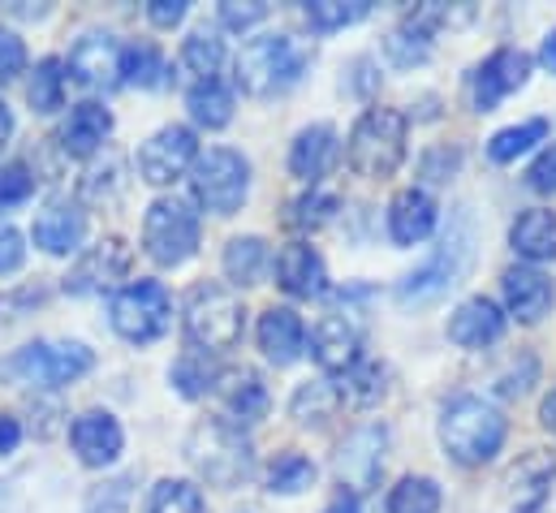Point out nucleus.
<instances>
[{"mask_svg":"<svg viewBox=\"0 0 556 513\" xmlns=\"http://www.w3.org/2000/svg\"><path fill=\"white\" fill-rule=\"evenodd\" d=\"M220 397H225V410L229 418L242 427V423H260L268 414V388L255 372H220Z\"/></svg>","mask_w":556,"mask_h":513,"instance_id":"nucleus-27","label":"nucleus"},{"mask_svg":"<svg viewBox=\"0 0 556 513\" xmlns=\"http://www.w3.org/2000/svg\"><path fill=\"white\" fill-rule=\"evenodd\" d=\"M384 52H389V61L393 65H402V70H410V65H422L427 57H431V35H422L418 26H397L389 39H384Z\"/></svg>","mask_w":556,"mask_h":513,"instance_id":"nucleus-42","label":"nucleus"},{"mask_svg":"<svg viewBox=\"0 0 556 513\" xmlns=\"http://www.w3.org/2000/svg\"><path fill=\"white\" fill-rule=\"evenodd\" d=\"M505 436H509L505 414L492 401L475 397V392H462V397H453L440 410V445H444V453L457 466H483V462H492L501 453Z\"/></svg>","mask_w":556,"mask_h":513,"instance_id":"nucleus-1","label":"nucleus"},{"mask_svg":"<svg viewBox=\"0 0 556 513\" xmlns=\"http://www.w3.org/2000/svg\"><path fill=\"white\" fill-rule=\"evenodd\" d=\"M548 138V122L544 117H531V122H522V126H509L501 129V134H492V142H488V155L496 160V164H509V160H518V155H527L535 142H544Z\"/></svg>","mask_w":556,"mask_h":513,"instance_id":"nucleus-34","label":"nucleus"},{"mask_svg":"<svg viewBox=\"0 0 556 513\" xmlns=\"http://www.w3.org/2000/svg\"><path fill=\"white\" fill-rule=\"evenodd\" d=\"M83 238H87V212L74 199H52L35 216V247L48 255H70L83 247Z\"/></svg>","mask_w":556,"mask_h":513,"instance_id":"nucleus-18","label":"nucleus"},{"mask_svg":"<svg viewBox=\"0 0 556 513\" xmlns=\"http://www.w3.org/2000/svg\"><path fill=\"white\" fill-rule=\"evenodd\" d=\"M130 475H122V479H109V484H100V488H91L87 492V513H126L130 510Z\"/></svg>","mask_w":556,"mask_h":513,"instance_id":"nucleus-45","label":"nucleus"},{"mask_svg":"<svg viewBox=\"0 0 556 513\" xmlns=\"http://www.w3.org/2000/svg\"><path fill=\"white\" fill-rule=\"evenodd\" d=\"M553 302H556V289L540 267H509L505 272V306L522 324H540L553 311Z\"/></svg>","mask_w":556,"mask_h":513,"instance_id":"nucleus-24","label":"nucleus"},{"mask_svg":"<svg viewBox=\"0 0 556 513\" xmlns=\"http://www.w3.org/2000/svg\"><path fill=\"white\" fill-rule=\"evenodd\" d=\"M264 267H268V242L264 238L251 234V238H233L225 247V276L233 285H260Z\"/></svg>","mask_w":556,"mask_h":513,"instance_id":"nucleus-30","label":"nucleus"},{"mask_svg":"<svg viewBox=\"0 0 556 513\" xmlns=\"http://www.w3.org/2000/svg\"><path fill=\"white\" fill-rule=\"evenodd\" d=\"M194 203L212 216H233L251 195V160L233 147H212L190 168Z\"/></svg>","mask_w":556,"mask_h":513,"instance_id":"nucleus-7","label":"nucleus"},{"mask_svg":"<svg viewBox=\"0 0 556 513\" xmlns=\"http://www.w3.org/2000/svg\"><path fill=\"white\" fill-rule=\"evenodd\" d=\"M337 199L332 195H324V190H311V195H302V199H293L289 203V225H298V229H319V225H328L332 216H337Z\"/></svg>","mask_w":556,"mask_h":513,"instance_id":"nucleus-43","label":"nucleus"},{"mask_svg":"<svg viewBox=\"0 0 556 513\" xmlns=\"http://www.w3.org/2000/svg\"><path fill=\"white\" fill-rule=\"evenodd\" d=\"M337 401H341L337 385H328V380H306V385L293 392V401H289V414H293L302 427H311V423L319 427V423H328V418H332Z\"/></svg>","mask_w":556,"mask_h":513,"instance_id":"nucleus-33","label":"nucleus"},{"mask_svg":"<svg viewBox=\"0 0 556 513\" xmlns=\"http://www.w3.org/2000/svg\"><path fill=\"white\" fill-rule=\"evenodd\" d=\"M70 440H74V453L83 458V466H109V462L122 458L126 431L109 410H87V414L74 418Z\"/></svg>","mask_w":556,"mask_h":513,"instance_id":"nucleus-17","label":"nucleus"},{"mask_svg":"<svg viewBox=\"0 0 556 513\" xmlns=\"http://www.w3.org/2000/svg\"><path fill=\"white\" fill-rule=\"evenodd\" d=\"M337 129L332 126H306L298 138H293V147H289V173L293 177H302V182H319L332 164H337Z\"/></svg>","mask_w":556,"mask_h":513,"instance_id":"nucleus-25","label":"nucleus"},{"mask_svg":"<svg viewBox=\"0 0 556 513\" xmlns=\"http://www.w3.org/2000/svg\"><path fill=\"white\" fill-rule=\"evenodd\" d=\"M527 182H531V190H540V195H556V147L540 151V160L531 164Z\"/></svg>","mask_w":556,"mask_h":513,"instance_id":"nucleus-49","label":"nucleus"},{"mask_svg":"<svg viewBox=\"0 0 556 513\" xmlns=\"http://www.w3.org/2000/svg\"><path fill=\"white\" fill-rule=\"evenodd\" d=\"M22 263H26V242H22V234H17L9 221H0V276L17 272Z\"/></svg>","mask_w":556,"mask_h":513,"instance_id":"nucleus-48","label":"nucleus"},{"mask_svg":"<svg viewBox=\"0 0 556 513\" xmlns=\"http://www.w3.org/2000/svg\"><path fill=\"white\" fill-rule=\"evenodd\" d=\"M147 513H203V492L190 479H160L151 488Z\"/></svg>","mask_w":556,"mask_h":513,"instance_id":"nucleus-38","label":"nucleus"},{"mask_svg":"<svg viewBox=\"0 0 556 513\" xmlns=\"http://www.w3.org/2000/svg\"><path fill=\"white\" fill-rule=\"evenodd\" d=\"M540 423H544V427H548V431L556 436V388L548 392V397H544V405H540Z\"/></svg>","mask_w":556,"mask_h":513,"instance_id":"nucleus-53","label":"nucleus"},{"mask_svg":"<svg viewBox=\"0 0 556 513\" xmlns=\"http://www.w3.org/2000/svg\"><path fill=\"white\" fill-rule=\"evenodd\" d=\"M315 484V466L311 458L302 453H280L277 462L268 466V492H280V497H298Z\"/></svg>","mask_w":556,"mask_h":513,"instance_id":"nucleus-37","label":"nucleus"},{"mask_svg":"<svg viewBox=\"0 0 556 513\" xmlns=\"http://www.w3.org/2000/svg\"><path fill=\"white\" fill-rule=\"evenodd\" d=\"M35 195V173L26 164H0V208H17Z\"/></svg>","mask_w":556,"mask_h":513,"instance_id":"nucleus-44","label":"nucleus"},{"mask_svg":"<svg viewBox=\"0 0 556 513\" xmlns=\"http://www.w3.org/2000/svg\"><path fill=\"white\" fill-rule=\"evenodd\" d=\"M470 255H475V221H470L466 208H457L448 229H444V238H440V247H435V255L397 285V302H406V306L410 302L415 306L418 302H435L440 293H448L462 280V272L470 267Z\"/></svg>","mask_w":556,"mask_h":513,"instance_id":"nucleus-4","label":"nucleus"},{"mask_svg":"<svg viewBox=\"0 0 556 513\" xmlns=\"http://www.w3.org/2000/svg\"><path fill=\"white\" fill-rule=\"evenodd\" d=\"M371 13L367 0H311L306 4V22L315 30H341V26H354Z\"/></svg>","mask_w":556,"mask_h":513,"instance_id":"nucleus-39","label":"nucleus"},{"mask_svg":"<svg viewBox=\"0 0 556 513\" xmlns=\"http://www.w3.org/2000/svg\"><path fill=\"white\" fill-rule=\"evenodd\" d=\"M311 354L328 376H345L363 363V337L345 315H324L311 328Z\"/></svg>","mask_w":556,"mask_h":513,"instance_id":"nucleus-16","label":"nucleus"},{"mask_svg":"<svg viewBox=\"0 0 556 513\" xmlns=\"http://www.w3.org/2000/svg\"><path fill=\"white\" fill-rule=\"evenodd\" d=\"M109 134H113V113H109L104 104L87 100V104H78V109L70 113V122L61 126V147L83 160V155L100 151V147L109 142Z\"/></svg>","mask_w":556,"mask_h":513,"instance_id":"nucleus-26","label":"nucleus"},{"mask_svg":"<svg viewBox=\"0 0 556 513\" xmlns=\"http://www.w3.org/2000/svg\"><path fill=\"white\" fill-rule=\"evenodd\" d=\"M527 78H531V57H527L522 48H496V52L475 70V78H470V100H475L479 113H492L505 96L522 91Z\"/></svg>","mask_w":556,"mask_h":513,"instance_id":"nucleus-13","label":"nucleus"},{"mask_svg":"<svg viewBox=\"0 0 556 513\" xmlns=\"http://www.w3.org/2000/svg\"><path fill=\"white\" fill-rule=\"evenodd\" d=\"M341 401H350V405H376L380 397H384V367L380 363H358L354 372H345L341 376Z\"/></svg>","mask_w":556,"mask_h":513,"instance_id":"nucleus-40","label":"nucleus"},{"mask_svg":"<svg viewBox=\"0 0 556 513\" xmlns=\"http://www.w3.org/2000/svg\"><path fill=\"white\" fill-rule=\"evenodd\" d=\"M130 263H135V251H130L122 238H104V242H96L87 255L70 267V276H65V293H74V298L104 293V289H113L117 280H126Z\"/></svg>","mask_w":556,"mask_h":513,"instance_id":"nucleus-14","label":"nucleus"},{"mask_svg":"<svg viewBox=\"0 0 556 513\" xmlns=\"http://www.w3.org/2000/svg\"><path fill=\"white\" fill-rule=\"evenodd\" d=\"M186 109L199 126L207 129H220L233 122V91L220 83V78H207V83H194L186 91Z\"/></svg>","mask_w":556,"mask_h":513,"instance_id":"nucleus-29","label":"nucleus"},{"mask_svg":"<svg viewBox=\"0 0 556 513\" xmlns=\"http://www.w3.org/2000/svg\"><path fill=\"white\" fill-rule=\"evenodd\" d=\"M9 134H13V113H9V104L0 100V147L9 142Z\"/></svg>","mask_w":556,"mask_h":513,"instance_id":"nucleus-55","label":"nucleus"},{"mask_svg":"<svg viewBox=\"0 0 556 513\" xmlns=\"http://www.w3.org/2000/svg\"><path fill=\"white\" fill-rule=\"evenodd\" d=\"M501 333H505V311L483 293L466 298L448 320V341L462 350H483V346L501 341Z\"/></svg>","mask_w":556,"mask_h":513,"instance_id":"nucleus-21","label":"nucleus"},{"mask_svg":"<svg viewBox=\"0 0 556 513\" xmlns=\"http://www.w3.org/2000/svg\"><path fill=\"white\" fill-rule=\"evenodd\" d=\"M173 385L181 397H203L207 388L220 385V372L207 363V354H186L173 363Z\"/></svg>","mask_w":556,"mask_h":513,"instance_id":"nucleus-41","label":"nucleus"},{"mask_svg":"<svg viewBox=\"0 0 556 513\" xmlns=\"http://www.w3.org/2000/svg\"><path fill=\"white\" fill-rule=\"evenodd\" d=\"M264 17H268V4H260V0H225L220 4V22L229 30H251Z\"/></svg>","mask_w":556,"mask_h":513,"instance_id":"nucleus-46","label":"nucleus"},{"mask_svg":"<svg viewBox=\"0 0 556 513\" xmlns=\"http://www.w3.org/2000/svg\"><path fill=\"white\" fill-rule=\"evenodd\" d=\"M457 160H462L457 151L440 147V151H431V155L422 160V177H427V182H448V173L457 168Z\"/></svg>","mask_w":556,"mask_h":513,"instance_id":"nucleus-50","label":"nucleus"},{"mask_svg":"<svg viewBox=\"0 0 556 513\" xmlns=\"http://www.w3.org/2000/svg\"><path fill=\"white\" fill-rule=\"evenodd\" d=\"M22 70H26V48H22V39L13 30L0 26V83L17 78Z\"/></svg>","mask_w":556,"mask_h":513,"instance_id":"nucleus-47","label":"nucleus"},{"mask_svg":"<svg viewBox=\"0 0 556 513\" xmlns=\"http://www.w3.org/2000/svg\"><path fill=\"white\" fill-rule=\"evenodd\" d=\"M260 350L277 367H289V363L302 359V350H306V324H302V315L293 306H268L260 315Z\"/></svg>","mask_w":556,"mask_h":513,"instance_id":"nucleus-22","label":"nucleus"},{"mask_svg":"<svg viewBox=\"0 0 556 513\" xmlns=\"http://www.w3.org/2000/svg\"><path fill=\"white\" fill-rule=\"evenodd\" d=\"M384 449H389V427L384 423H363L358 431L345 436V445L337 449V479L350 488V497H363L380 484Z\"/></svg>","mask_w":556,"mask_h":513,"instance_id":"nucleus-11","label":"nucleus"},{"mask_svg":"<svg viewBox=\"0 0 556 513\" xmlns=\"http://www.w3.org/2000/svg\"><path fill=\"white\" fill-rule=\"evenodd\" d=\"M147 17H151L155 26H177V22L186 17V0H151V4H147Z\"/></svg>","mask_w":556,"mask_h":513,"instance_id":"nucleus-51","label":"nucleus"},{"mask_svg":"<svg viewBox=\"0 0 556 513\" xmlns=\"http://www.w3.org/2000/svg\"><path fill=\"white\" fill-rule=\"evenodd\" d=\"M406 138H410V122L397 109H367L354 129H350V168L358 177L384 182L402 168L406 160Z\"/></svg>","mask_w":556,"mask_h":513,"instance_id":"nucleus-5","label":"nucleus"},{"mask_svg":"<svg viewBox=\"0 0 556 513\" xmlns=\"http://www.w3.org/2000/svg\"><path fill=\"white\" fill-rule=\"evenodd\" d=\"M556 479V458L553 453H527L509 475H505V501L514 513H535L548 501V488Z\"/></svg>","mask_w":556,"mask_h":513,"instance_id":"nucleus-20","label":"nucleus"},{"mask_svg":"<svg viewBox=\"0 0 556 513\" xmlns=\"http://www.w3.org/2000/svg\"><path fill=\"white\" fill-rule=\"evenodd\" d=\"M435 221H440V208H435V199L427 195V190H402V195H393V203H389V238L397 242V247H418V242H427L431 234H435Z\"/></svg>","mask_w":556,"mask_h":513,"instance_id":"nucleus-19","label":"nucleus"},{"mask_svg":"<svg viewBox=\"0 0 556 513\" xmlns=\"http://www.w3.org/2000/svg\"><path fill=\"white\" fill-rule=\"evenodd\" d=\"M440 484L427 475H406L389 492V513H440Z\"/></svg>","mask_w":556,"mask_h":513,"instance_id":"nucleus-36","label":"nucleus"},{"mask_svg":"<svg viewBox=\"0 0 556 513\" xmlns=\"http://www.w3.org/2000/svg\"><path fill=\"white\" fill-rule=\"evenodd\" d=\"M17 440H22V427H17V418L0 414V458H4V453H13V449H17Z\"/></svg>","mask_w":556,"mask_h":513,"instance_id":"nucleus-52","label":"nucleus"},{"mask_svg":"<svg viewBox=\"0 0 556 513\" xmlns=\"http://www.w3.org/2000/svg\"><path fill=\"white\" fill-rule=\"evenodd\" d=\"M26 100L35 113H56L65 104V65L56 57H43L30 74V87H26Z\"/></svg>","mask_w":556,"mask_h":513,"instance_id":"nucleus-32","label":"nucleus"},{"mask_svg":"<svg viewBox=\"0 0 556 513\" xmlns=\"http://www.w3.org/2000/svg\"><path fill=\"white\" fill-rule=\"evenodd\" d=\"M220 65H225V43H220L216 30H194V35L181 43V70H186L194 83L216 78Z\"/></svg>","mask_w":556,"mask_h":513,"instance_id":"nucleus-31","label":"nucleus"},{"mask_svg":"<svg viewBox=\"0 0 556 513\" xmlns=\"http://www.w3.org/2000/svg\"><path fill=\"white\" fill-rule=\"evenodd\" d=\"M122 83L142 87V91H151V87L164 83V57H160L155 43H130V48H122Z\"/></svg>","mask_w":556,"mask_h":513,"instance_id":"nucleus-35","label":"nucleus"},{"mask_svg":"<svg viewBox=\"0 0 556 513\" xmlns=\"http://www.w3.org/2000/svg\"><path fill=\"white\" fill-rule=\"evenodd\" d=\"M199 160V142H194V129L186 126H164L155 129L139 151V173L142 182L151 186H173L186 168H194Z\"/></svg>","mask_w":556,"mask_h":513,"instance_id":"nucleus-12","label":"nucleus"},{"mask_svg":"<svg viewBox=\"0 0 556 513\" xmlns=\"http://www.w3.org/2000/svg\"><path fill=\"white\" fill-rule=\"evenodd\" d=\"M91 367H96V354L87 346H78V341H30L0 372L4 376H22L26 385L61 388L74 385L78 376H87Z\"/></svg>","mask_w":556,"mask_h":513,"instance_id":"nucleus-8","label":"nucleus"},{"mask_svg":"<svg viewBox=\"0 0 556 513\" xmlns=\"http://www.w3.org/2000/svg\"><path fill=\"white\" fill-rule=\"evenodd\" d=\"M306 70V52L289 35H255L238 52V87L247 96L289 91Z\"/></svg>","mask_w":556,"mask_h":513,"instance_id":"nucleus-6","label":"nucleus"},{"mask_svg":"<svg viewBox=\"0 0 556 513\" xmlns=\"http://www.w3.org/2000/svg\"><path fill=\"white\" fill-rule=\"evenodd\" d=\"M509 242H514V251L527 259V263H548V259H556V212H548V208L522 212L514 221V229H509Z\"/></svg>","mask_w":556,"mask_h":513,"instance_id":"nucleus-28","label":"nucleus"},{"mask_svg":"<svg viewBox=\"0 0 556 513\" xmlns=\"http://www.w3.org/2000/svg\"><path fill=\"white\" fill-rule=\"evenodd\" d=\"M247 306L242 298L220 280H199L186 293V337L203 354H225L242 341Z\"/></svg>","mask_w":556,"mask_h":513,"instance_id":"nucleus-3","label":"nucleus"},{"mask_svg":"<svg viewBox=\"0 0 556 513\" xmlns=\"http://www.w3.org/2000/svg\"><path fill=\"white\" fill-rule=\"evenodd\" d=\"M277 285L293 298H319L328 289V267L311 242H289L277 255Z\"/></svg>","mask_w":556,"mask_h":513,"instance_id":"nucleus-23","label":"nucleus"},{"mask_svg":"<svg viewBox=\"0 0 556 513\" xmlns=\"http://www.w3.org/2000/svg\"><path fill=\"white\" fill-rule=\"evenodd\" d=\"M113 328L135 341V346H151L155 337L168 333V320H173V302H168V289L160 280H130L126 289L113 293Z\"/></svg>","mask_w":556,"mask_h":513,"instance_id":"nucleus-10","label":"nucleus"},{"mask_svg":"<svg viewBox=\"0 0 556 513\" xmlns=\"http://www.w3.org/2000/svg\"><path fill=\"white\" fill-rule=\"evenodd\" d=\"M186 458L216 488H238L255 471V445L242 436V427L233 418H207V423H199L190 431V440H186Z\"/></svg>","mask_w":556,"mask_h":513,"instance_id":"nucleus-2","label":"nucleus"},{"mask_svg":"<svg viewBox=\"0 0 556 513\" xmlns=\"http://www.w3.org/2000/svg\"><path fill=\"white\" fill-rule=\"evenodd\" d=\"M540 61H544V65H548V70L556 74V30L548 35V39H544V48H540Z\"/></svg>","mask_w":556,"mask_h":513,"instance_id":"nucleus-54","label":"nucleus"},{"mask_svg":"<svg viewBox=\"0 0 556 513\" xmlns=\"http://www.w3.org/2000/svg\"><path fill=\"white\" fill-rule=\"evenodd\" d=\"M70 74L78 87H91V91H109L122 83V48L113 35L104 30H91L74 43L70 52Z\"/></svg>","mask_w":556,"mask_h":513,"instance_id":"nucleus-15","label":"nucleus"},{"mask_svg":"<svg viewBox=\"0 0 556 513\" xmlns=\"http://www.w3.org/2000/svg\"><path fill=\"white\" fill-rule=\"evenodd\" d=\"M142 247L164 267H177L199 251V216L186 199H155L142 216Z\"/></svg>","mask_w":556,"mask_h":513,"instance_id":"nucleus-9","label":"nucleus"},{"mask_svg":"<svg viewBox=\"0 0 556 513\" xmlns=\"http://www.w3.org/2000/svg\"><path fill=\"white\" fill-rule=\"evenodd\" d=\"M324 513H363V510H358V501H354V497H337Z\"/></svg>","mask_w":556,"mask_h":513,"instance_id":"nucleus-56","label":"nucleus"}]
</instances>
